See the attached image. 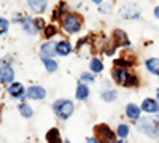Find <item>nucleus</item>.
<instances>
[{
	"label": "nucleus",
	"mask_w": 159,
	"mask_h": 143,
	"mask_svg": "<svg viewBox=\"0 0 159 143\" xmlns=\"http://www.w3.org/2000/svg\"><path fill=\"white\" fill-rule=\"evenodd\" d=\"M116 143H127V141H126V140H124V138H119V140H118V141H116Z\"/></svg>",
	"instance_id": "f704fd0d"
},
{
	"label": "nucleus",
	"mask_w": 159,
	"mask_h": 143,
	"mask_svg": "<svg viewBox=\"0 0 159 143\" xmlns=\"http://www.w3.org/2000/svg\"><path fill=\"white\" fill-rule=\"evenodd\" d=\"M75 96H76V100H86V99L89 97V87H88L84 83H80V84L76 86Z\"/></svg>",
	"instance_id": "2eb2a0df"
},
{
	"label": "nucleus",
	"mask_w": 159,
	"mask_h": 143,
	"mask_svg": "<svg viewBox=\"0 0 159 143\" xmlns=\"http://www.w3.org/2000/svg\"><path fill=\"white\" fill-rule=\"evenodd\" d=\"M143 111L147 113H159V100L157 99H145L142 102V107H140Z\"/></svg>",
	"instance_id": "9b49d317"
},
{
	"label": "nucleus",
	"mask_w": 159,
	"mask_h": 143,
	"mask_svg": "<svg viewBox=\"0 0 159 143\" xmlns=\"http://www.w3.org/2000/svg\"><path fill=\"white\" fill-rule=\"evenodd\" d=\"M46 141L48 143H62V137H61V132L57 131L56 127L49 129L46 132Z\"/></svg>",
	"instance_id": "dca6fc26"
},
{
	"label": "nucleus",
	"mask_w": 159,
	"mask_h": 143,
	"mask_svg": "<svg viewBox=\"0 0 159 143\" xmlns=\"http://www.w3.org/2000/svg\"><path fill=\"white\" fill-rule=\"evenodd\" d=\"M89 67H91V72H94V73H100V72L103 70V64H102V60H100V59L94 57V59H91Z\"/></svg>",
	"instance_id": "4be33fe9"
},
{
	"label": "nucleus",
	"mask_w": 159,
	"mask_h": 143,
	"mask_svg": "<svg viewBox=\"0 0 159 143\" xmlns=\"http://www.w3.org/2000/svg\"><path fill=\"white\" fill-rule=\"evenodd\" d=\"M8 27H10V22H8L5 18H0V35L5 34V32L8 30Z\"/></svg>",
	"instance_id": "c85d7f7f"
},
{
	"label": "nucleus",
	"mask_w": 159,
	"mask_h": 143,
	"mask_svg": "<svg viewBox=\"0 0 159 143\" xmlns=\"http://www.w3.org/2000/svg\"><path fill=\"white\" fill-rule=\"evenodd\" d=\"M94 134L99 143H116V135L107 124H97L94 127Z\"/></svg>",
	"instance_id": "20e7f679"
},
{
	"label": "nucleus",
	"mask_w": 159,
	"mask_h": 143,
	"mask_svg": "<svg viewBox=\"0 0 159 143\" xmlns=\"http://www.w3.org/2000/svg\"><path fill=\"white\" fill-rule=\"evenodd\" d=\"M75 2H78V0H75Z\"/></svg>",
	"instance_id": "4c0bfd02"
},
{
	"label": "nucleus",
	"mask_w": 159,
	"mask_h": 143,
	"mask_svg": "<svg viewBox=\"0 0 159 143\" xmlns=\"http://www.w3.org/2000/svg\"><path fill=\"white\" fill-rule=\"evenodd\" d=\"M113 43H115V48H119V46H127L129 45V38H127V34L121 29H116L113 30Z\"/></svg>",
	"instance_id": "9d476101"
},
{
	"label": "nucleus",
	"mask_w": 159,
	"mask_h": 143,
	"mask_svg": "<svg viewBox=\"0 0 159 143\" xmlns=\"http://www.w3.org/2000/svg\"><path fill=\"white\" fill-rule=\"evenodd\" d=\"M100 11L102 13H110V5H102L100 7Z\"/></svg>",
	"instance_id": "7c9ffc66"
},
{
	"label": "nucleus",
	"mask_w": 159,
	"mask_h": 143,
	"mask_svg": "<svg viewBox=\"0 0 159 143\" xmlns=\"http://www.w3.org/2000/svg\"><path fill=\"white\" fill-rule=\"evenodd\" d=\"M65 10H67V3H65V2H59L56 10H54V13H52V21H57L59 18H62Z\"/></svg>",
	"instance_id": "aec40b11"
},
{
	"label": "nucleus",
	"mask_w": 159,
	"mask_h": 143,
	"mask_svg": "<svg viewBox=\"0 0 159 143\" xmlns=\"http://www.w3.org/2000/svg\"><path fill=\"white\" fill-rule=\"evenodd\" d=\"M116 91L115 89H107V91H103L102 92V100H105V102H113L115 99H116Z\"/></svg>",
	"instance_id": "5701e85b"
},
{
	"label": "nucleus",
	"mask_w": 159,
	"mask_h": 143,
	"mask_svg": "<svg viewBox=\"0 0 159 143\" xmlns=\"http://www.w3.org/2000/svg\"><path fill=\"white\" fill-rule=\"evenodd\" d=\"M56 46H57V43H54L52 40L45 42L42 46H40V54H42V57H51V59H54V56L57 54Z\"/></svg>",
	"instance_id": "6e6552de"
},
{
	"label": "nucleus",
	"mask_w": 159,
	"mask_h": 143,
	"mask_svg": "<svg viewBox=\"0 0 159 143\" xmlns=\"http://www.w3.org/2000/svg\"><path fill=\"white\" fill-rule=\"evenodd\" d=\"M34 24H35V29H37V30H42V29L46 27L45 22H43L42 19H34Z\"/></svg>",
	"instance_id": "c756f323"
},
{
	"label": "nucleus",
	"mask_w": 159,
	"mask_h": 143,
	"mask_svg": "<svg viewBox=\"0 0 159 143\" xmlns=\"http://www.w3.org/2000/svg\"><path fill=\"white\" fill-rule=\"evenodd\" d=\"M56 49H57V54H59V56H69L72 51H73V49H72V45H70L67 40L59 42L57 46H56Z\"/></svg>",
	"instance_id": "f3484780"
},
{
	"label": "nucleus",
	"mask_w": 159,
	"mask_h": 143,
	"mask_svg": "<svg viewBox=\"0 0 159 143\" xmlns=\"http://www.w3.org/2000/svg\"><path fill=\"white\" fill-rule=\"evenodd\" d=\"M156 94H157V100H159V89L156 91Z\"/></svg>",
	"instance_id": "c9c22d12"
},
{
	"label": "nucleus",
	"mask_w": 159,
	"mask_h": 143,
	"mask_svg": "<svg viewBox=\"0 0 159 143\" xmlns=\"http://www.w3.org/2000/svg\"><path fill=\"white\" fill-rule=\"evenodd\" d=\"M92 2H94V3H99V5H102V3H103V0H92Z\"/></svg>",
	"instance_id": "72a5a7b5"
},
{
	"label": "nucleus",
	"mask_w": 159,
	"mask_h": 143,
	"mask_svg": "<svg viewBox=\"0 0 159 143\" xmlns=\"http://www.w3.org/2000/svg\"><path fill=\"white\" fill-rule=\"evenodd\" d=\"M52 110H54V113L59 116L61 119H69L70 116L73 114L75 105H73L72 100L61 99V100H56L54 103H52Z\"/></svg>",
	"instance_id": "f03ea898"
},
{
	"label": "nucleus",
	"mask_w": 159,
	"mask_h": 143,
	"mask_svg": "<svg viewBox=\"0 0 159 143\" xmlns=\"http://www.w3.org/2000/svg\"><path fill=\"white\" fill-rule=\"evenodd\" d=\"M115 65H116V67H121V69H126V67L134 65V62L126 60V59H116V60H115Z\"/></svg>",
	"instance_id": "bb28decb"
},
{
	"label": "nucleus",
	"mask_w": 159,
	"mask_h": 143,
	"mask_svg": "<svg viewBox=\"0 0 159 143\" xmlns=\"http://www.w3.org/2000/svg\"><path fill=\"white\" fill-rule=\"evenodd\" d=\"M80 80H81V83H92V81H94V75H91V73L84 72V73H81Z\"/></svg>",
	"instance_id": "cd10ccee"
},
{
	"label": "nucleus",
	"mask_w": 159,
	"mask_h": 143,
	"mask_svg": "<svg viewBox=\"0 0 159 143\" xmlns=\"http://www.w3.org/2000/svg\"><path fill=\"white\" fill-rule=\"evenodd\" d=\"M19 111H21V114L24 116V118H30V116L34 114L32 108L27 105V103H21V105H19Z\"/></svg>",
	"instance_id": "a878e982"
},
{
	"label": "nucleus",
	"mask_w": 159,
	"mask_h": 143,
	"mask_svg": "<svg viewBox=\"0 0 159 143\" xmlns=\"http://www.w3.org/2000/svg\"><path fill=\"white\" fill-rule=\"evenodd\" d=\"M137 131L143 132L150 138H159V118H140L137 123Z\"/></svg>",
	"instance_id": "f257e3e1"
},
{
	"label": "nucleus",
	"mask_w": 159,
	"mask_h": 143,
	"mask_svg": "<svg viewBox=\"0 0 159 143\" xmlns=\"http://www.w3.org/2000/svg\"><path fill=\"white\" fill-rule=\"evenodd\" d=\"M140 111H142V108L139 105H135V103H127V107H126L127 118H130V119H140Z\"/></svg>",
	"instance_id": "ddd939ff"
},
{
	"label": "nucleus",
	"mask_w": 159,
	"mask_h": 143,
	"mask_svg": "<svg viewBox=\"0 0 159 143\" xmlns=\"http://www.w3.org/2000/svg\"><path fill=\"white\" fill-rule=\"evenodd\" d=\"M56 32H57V29H56V25H52V24L46 25V27L43 29V35H45V38H48V40H51V38L56 35Z\"/></svg>",
	"instance_id": "393cba45"
},
{
	"label": "nucleus",
	"mask_w": 159,
	"mask_h": 143,
	"mask_svg": "<svg viewBox=\"0 0 159 143\" xmlns=\"http://www.w3.org/2000/svg\"><path fill=\"white\" fill-rule=\"evenodd\" d=\"M154 16L159 19V7H156V8H154Z\"/></svg>",
	"instance_id": "473e14b6"
},
{
	"label": "nucleus",
	"mask_w": 159,
	"mask_h": 143,
	"mask_svg": "<svg viewBox=\"0 0 159 143\" xmlns=\"http://www.w3.org/2000/svg\"><path fill=\"white\" fill-rule=\"evenodd\" d=\"M64 143H70V141H69V140H65V141H64Z\"/></svg>",
	"instance_id": "e433bc0d"
},
{
	"label": "nucleus",
	"mask_w": 159,
	"mask_h": 143,
	"mask_svg": "<svg viewBox=\"0 0 159 143\" xmlns=\"http://www.w3.org/2000/svg\"><path fill=\"white\" fill-rule=\"evenodd\" d=\"M86 141L88 143H99V140L96 137H89V138H86Z\"/></svg>",
	"instance_id": "2f4dec72"
},
{
	"label": "nucleus",
	"mask_w": 159,
	"mask_h": 143,
	"mask_svg": "<svg viewBox=\"0 0 159 143\" xmlns=\"http://www.w3.org/2000/svg\"><path fill=\"white\" fill-rule=\"evenodd\" d=\"M27 3H29L30 10L35 11V13H38V15L45 13V11H46V7H48L46 0H27Z\"/></svg>",
	"instance_id": "f8f14e48"
},
{
	"label": "nucleus",
	"mask_w": 159,
	"mask_h": 143,
	"mask_svg": "<svg viewBox=\"0 0 159 143\" xmlns=\"http://www.w3.org/2000/svg\"><path fill=\"white\" fill-rule=\"evenodd\" d=\"M81 16L76 15V13H69L65 15V18H62V27L67 34H76L81 29Z\"/></svg>",
	"instance_id": "7ed1b4c3"
},
{
	"label": "nucleus",
	"mask_w": 159,
	"mask_h": 143,
	"mask_svg": "<svg viewBox=\"0 0 159 143\" xmlns=\"http://www.w3.org/2000/svg\"><path fill=\"white\" fill-rule=\"evenodd\" d=\"M119 15L124 19H137L142 15V10H140V7H137L134 3H127L119 8Z\"/></svg>",
	"instance_id": "39448f33"
},
{
	"label": "nucleus",
	"mask_w": 159,
	"mask_h": 143,
	"mask_svg": "<svg viewBox=\"0 0 159 143\" xmlns=\"http://www.w3.org/2000/svg\"><path fill=\"white\" fill-rule=\"evenodd\" d=\"M8 92H10L13 97L21 99V97L24 96V86H22L21 83H11V84L8 86Z\"/></svg>",
	"instance_id": "a211bd4d"
},
{
	"label": "nucleus",
	"mask_w": 159,
	"mask_h": 143,
	"mask_svg": "<svg viewBox=\"0 0 159 143\" xmlns=\"http://www.w3.org/2000/svg\"><path fill=\"white\" fill-rule=\"evenodd\" d=\"M22 29H24L25 32H29L30 35H34V34L38 32V30L35 29L34 19H30V18H24V19H22Z\"/></svg>",
	"instance_id": "6ab92c4d"
},
{
	"label": "nucleus",
	"mask_w": 159,
	"mask_h": 143,
	"mask_svg": "<svg viewBox=\"0 0 159 143\" xmlns=\"http://www.w3.org/2000/svg\"><path fill=\"white\" fill-rule=\"evenodd\" d=\"M130 76V72H127V69H121V67H115L113 72H111V78L115 80V83L121 84V86H126L127 80Z\"/></svg>",
	"instance_id": "0eeeda50"
},
{
	"label": "nucleus",
	"mask_w": 159,
	"mask_h": 143,
	"mask_svg": "<svg viewBox=\"0 0 159 143\" xmlns=\"http://www.w3.org/2000/svg\"><path fill=\"white\" fill-rule=\"evenodd\" d=\"M116 135L119 138H124L126 140V137L129 135V126L127 124H119L118 129H116Z\"/></svg>",
	"instance_id": "b1692460"
},
{
	"label": "nucleus",
	"mask_w": 159,
	"mask_h": 143,
	"mask_svg": "<svg viewBox=\"0 0 159 143\" xmlns=\"http://www.w3.org/2000/svg\"><path fill=\"white\" fill-rule=\"evenodd\" d=\"M145 65H147V70H148L150 73L159 76V59H157V57H150V59H147Z\"/></svg>",
	"instance_id": "4468645a"
},
{
	"label": "nucleus",
	"mask_w": 159,
	"mask_h": 143,
	"mask_svg": "<svg viewBox=\"0 0 159 143\" xmlns=\"http://www.w3.org/2000/svg\"><path fill=\"white\" fill-rule=\"evenodd\" d=\"M42 60H43V64H45V69H46L49 73H52V72L57 70V62H56L54 59H51V57H42Z\"/></svg>",
	"instance_id": "412c9836"
},
{
	"label": "nucleus",
	"mask_w": 159,
	"mask_h": 143,
	"mask_svg": "<svg viewBox=\"0 0 159 143\" xmlns=\"http://www.w3.org/2000/svg\"><path fill=\"white\" fill-rule=\"evenodd\" d=\"M25 97L32 99V100H42V99L46 97V91L42 86H30L25 91Z\"/></svg>",
	"instance_id": "1a4fd4ad"
},
{
	"label": "nucleus",
	"mask_w": 159,
	"mask_h": 143,
	"mask_svg": "<svg viewBox=\"0 0 159 143\" xmlns=\"http://www.w3.org/2000/svg\"><path fill=\"white\" fill-rule=\"evenodd\" d=\"M15 80V70L8 64H2L0 65V83L3 84H11Z\"/></svg>",
	"instance_id": "423d86ee"
}]
</instances>
